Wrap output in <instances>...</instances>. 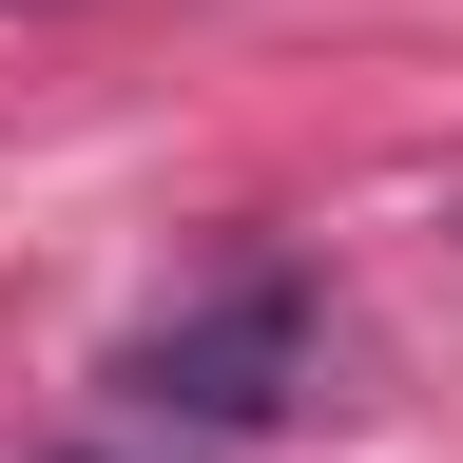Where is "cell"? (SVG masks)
Returning <instances> with one entry per match:
<instances>
[{
  "label": "cell",
  "mask_w": 463,
  "mask_h": 463,
  "mask_svg": "<svg viewBox=\"0 0 463 463\" xmlns=\"http://www.w3.org/2000/svg\"><path fill=\"white\" fill-rule=\"evenodd\" d=\"M270 386H289V289H232L136 347V405H174V425H270Z\"/></svg>",
  "instance_id": "obj_1"
}]
</instances>
